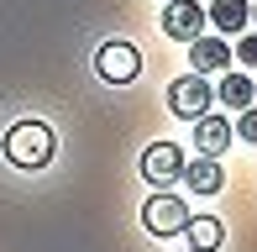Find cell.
<instances>
[{
	"mask_svg": "<svg viewBox=\"0 0 257 252\" xmlns=\"http://www.w3.org/2000/svg\"><path fill=\"white\" fill-rule=\"evenodd\" d=\"M0 147H6V158H11L16 168H27V174H32V168H48V163H53V147H58V142H53V126H48V121H16Z\"/></svg>",
	"mask_w": 257,
	"mask_h": 252,
	"instance_id": "1",
	"label": "cell"
},
{
	"mask_svg": "<svg viewBox=\"0 0 257 252\" xmlns=\"http://www.w3.org/2000/svg\"><path fill=\"white\" fill-rule=\"evenodd\" d=\"M210 100H215V89L205 84V74H179L168 84V110L184 116V121H200L205 110H210Z\"/></svg>",
	"mask_w": 257,
	"mask_h": 252,
	"instance_id": "2",
	"label": "cell"
},
{
	"mask_svg": "<svg viewBox=\"0 0 257 252\" xmlns=\"http://www.w3.org/2000/svg\"><path fill=\"white\" fill-rule=\"evenodd\" d=\"M142 226H147L153 236H173V231H184V226H189V205H184L179 194L158 189L153 200L142 205Z\"/></svg>",
	"mask_w": 257,
	"mask_h": 252,
	"instance_id": "3",
	"label": "cell"
},
{
	"mask_svg": "<svg viewBox=\"0 0 257 252\" xmlns=\"http://www.w3.org/2000/svg\"><path fill=\"white\" fill-rule=\"evenodd\" d=\"M95 74L105 84H132V79L142 74V53H137L132 42H105L95 53Z\"/></svg>",
	"mask_w": 257,
	"mask_h": 252,
	"instance_id": "4",
	"label": "cell"
},
{
	"mask_svg": "<svg viewBox=\"0 0 257 252\" xmlns=\"http://www.w3.org/2000/svg\"><path fill=\"white\" fill-rule=\"evenodd\" d=\"M142 179L153 189H168L173 179H184V153H179V142H153L142 153Z\"/></svg>",
	"mask_w": 257,
	"mask_h": 252,
	"instance_id": "5",
	"label": "cell"
},
{
	"mask_svg": "<svg viewBox=\"0 0 257 252\" xmlns=\"http://www.w3.org/2000/svg\"><path fill=\"white\" fill-rule=\"evenodd\" d=\"M163 32L179 37V42L205 37V6L200 0H168V6H163Z\"/></svg>",
	"mask_w": 257,
	"mask_h": 252,
	"instance_id": "6",
	"label": "cell"
},
{
	"mask_svg": "<svg viewBox=\"0 0 257 252\" xmlns=\"http://www.w3.org/2000/svg\"><path fill=\"white\" fill-rule=\"evenodd\" d=\"M231 142H236V132H231V121H226V116L205 110V116L194 121V147H200V158H220Z\"/></svg>",
	"mask_w": 257,
	"mask_h": 252,
	"instance_id": "7",
	"label": "cell"
},
{
	"mask_svg": "<svg viewBox=\"0 0 257 252\" xmlns=\"http://www.w3.org/2000/svg\"><path fill=\"white\" fill-rule=\"evenodd\" d=\"M189 74H226L231 68V42H215V37H194L189 42Z\"/></svg>",
	"mask_w": 257,
	"mask_h": 252,
	"instance_id": "8",
	"label": "cell"
},
{
	"mask_svg": "<svg viewBox=\"0 0 257 252\" xmlns=\"http://www.w3.org/2000/svg\"><path fill=\"white\" fill-rule=\"evenodd\" d=\"M205 21H210L215 32H226V37H236V32L252 21V6H247V0H210Z\"/></svg>",
	"mask_w": 257,
	"mask_h": 252,
	"instance_id": "9",
	"label": "cell"
},
{
	"mask_svg": "<svg viewBox=\"0 0 257 252\" xmlns=\"http://www.w3.org/2000/svg\"><path fill=\"white\" fill-rule=\"evenodd\" d=\"M184 184L194 194H220V184H226L220 158H194V163H184Z\"/></svg>",
	"mask_w": 257,
	"mask_h": 252,
	"instance_id": "10",
	"label": "cell"
},
{
	"mask_svg": "<svg viewBox=\"0 0 257 252\" xmlns=\"http://www.w3.org/2000/svg\"><path fill=\"white\" fill-rule=\"evenodd\" d=\"M215 95H220V105H231V110H252L257 84H252L247 74H236V68H226V74H220V84H215Z\"/></svg>",
	"mask_w": 257,
	"mask_h": 252,
	"instance_id": "11",
	"label": "cell"
},
{
	"mask_svg": "<svg viewBox=\"0 0 257 252\" xmlns=\"http://www.w3.org/2000/svg\"><path fill=\"white\" fill-rule=\"evenodd\" d=\"M184 236H189V252H215L220 242H226V226H220L215 215H189Z\"/></svg>",
	"mask_w": 257,
	"mask_h": 252,
	"instance_id": "12",
	"label": "cell"
},
{
	"mask_svg": "<svg viewBox=\"0 0 257 252\" xmlns=\"http://www.w3.org/2000/svg\"><path fill=\"white\" fill-rule=\"evenodd\" d=\"M231 132H236L241 142H257V110H241V121L231 126Z\"/></svg>",
	"mask_w": 257,
	"mask_h": 252,
	"instance_id": "13",
	"label": "cell"
},
{
	"mask_svg": "<svg viewBox=\"0 0 257 252\" xmlns=\"http://www.w3.org/2000/svg\"><path fill=\"white\" fill-rule=\"evenodd\" d=\"M236 58H241V68H257V37H241L236 42Z\"/></svg>",
	"mask_w": 257,
	"mask_h": 252,
	"instance_id": "14",
	"label": "cell"
},
{
	"mask_svg": "<svg viewBox=\"0 0 257 252\" xmlns=\"http://www.w3.org/2000/svg\"><path fill=\"white\" fill-rule=\"evenodd\" d=\"M252 21H257V6H252Z\"/></svg>",
	"mask_w": 257,
	"mask_h": 252,
	"instance_id": "15",
	"label": "cell"
}]
</instances>
